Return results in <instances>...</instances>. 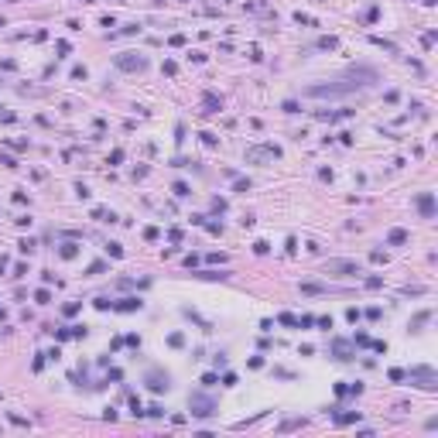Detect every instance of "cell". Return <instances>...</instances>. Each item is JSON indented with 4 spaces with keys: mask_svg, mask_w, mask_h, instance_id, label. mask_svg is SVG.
Masks as SVG:
<instances>
[{
    "mask_svg": "<svg viewBox=\"0 0 438 438\" xmlns=\"http://www.w3.org/2000/svg\"><path fill=\"white\" fill-rule=\"evenodd\" d=\"M376 72L373 69H349V72L343 75V79H336V82H318V86H308L305 89V96H315V99H332V96H346V93H356V89H363L366 82H373Z\"/></svg>",
    "mask_w": 438,
    "mask_h": 438,
    "instance_id": "cell-1",
    "label": "cell"
},
{
    "mask_svg": "<svg viewBox=\"0 0 438 438\" xmlns=\"http://www.w3.org/2000/svg\"><path fill=\"white\" fill-rule=\"evenodd\" d=\"M147 62L141 55H134V52H124V55H117V69H124V72H141Z\"/></svg>",
    "mask_w": 438,
    "mask_h": 438,
    "instance_id": "cell-2",
    "label": "cell"
},
{
    "mask_svg": "<svg viewBox=\"0 0 438 438\" xmlns=\"http://www.w3.org/2000/svg\"><path fill=\"white\" fill-rule=\"evenodd\" d=\"M325 271L329 274H360V264H353V260H329Z\"/></svg>",
    "mask_w": 438,
    "mask_h": 438,
    "instance_id": "cell-3",
    "label": "cell"
},
{
    "mask_svg": "<svg viewBox=\"0 0 438 438\" xmlns=\"http://www.w3.org/2000/svg\"><path fill=\"white\" fill-rule=\"evenodd\" d=\"M411 380H421L418 387H425V390H435V370H428V366H418V370H411Z\"/></svg>",
    "mask_w": 438,
    "mask_h": 438,
    "instance_id": "cell-4",
    "label": "cell"
},
{
    "mask_svg": "<svg viewBox=\"0 0 438 438\" xmlns=\"http://www.w3.org/2000/svg\"><path fill=\"white\" fill-rule=\"evenodd\" d=\"M192 414L209 418V414H213V401H209V397H202V394H192Z\"/></svg>",
    "mask_w": 438,
    "mask_h": 438,
    "instance_id": "cell-5",
    "label": "cell"
},
{
    "mask_svg": "<svg viewBox=\"0 0 438 438\" xmlns=\"http://www.w3.org/2000/svg\"><path fill=\"white\" fill-rule=\"evenodd\" d=\"M147 387H151V390H168V376L151 373V376H147Z\"/></svg>",
    "mask_w": 438,
    "mask_h": 438,
    "instance_id": "cell-6",
    "label": "cell"
},
{
    "mask_svg": "<svg viewBox=\"0 0 438 438\" xmlns=\"http://www.w3.org/2000/svg\"><path fill=\"white\" fill-rule=\"evenodd\" d=\"M418 209H421L425 216H432V213H435V199H432V195H421V199H418Z\"/></svg>",
    "mask_w": 438,
    "mask_h": 438,
    "instance_id": "cell-7",
    "label": "cell"
},
{
    "mask_svg": "<svg viewBox=\"0 0 438 438\" xmlns=\"http://www.w3.org/2000/svg\"><path fill=\"white\" fill-rule=\"evenodd\" d=\"M202 103H206V113H216L219 106H222V103H219V99L213 96V93H206V99H202Z\"/></svg>",
    "mask_w": 438,
    "mask_h": 438,
    "instance_id": "cell-8",
    "label": "cell"
},
{
    "mask_svg": "<svg viewBox=\"0 0 438 438\" xmlns=\"http://www.w3.org/2000/svg\"><path fill=\"white\" fill-rule=\"evenodd\" d=\"M336 360H349V343H336Z\"/></svg>",
    "mask_w": 438,
    "mask_h": 438,
    "instance_id": "cell-9",
    "label": "cell"
},
{
    "mask_svg": "<svg viewBox=\"0 0 438 438\" xmlns=\"http://www.w3.org/2000/svg\"><path fill=\"white\" fill-rule=\"evenodd\" d=\"M404 240H407L404 229H394V233H390V243H404Z\"/></svg>",
    "mask_w": 438,
    "mask_h": 438,
    "instance_id": "cell-10",
    "label": "cell"
},
{
    "mask_svg": "<svg viewBox=\"0 0 438 438\" xmlns=\"http://www.w3.org/2000/svg\"><path fill=\"white\" fill-rule=\"evenodd\" d=\"M298 425H301V418H291V421H284V425H281V432H291V428H298Z\"/></svg>",
    "mask_w": 438,
    "mask_h": 438,
    "instance_id": "cell-11",
    "label": "cell"
}]
</instances>
